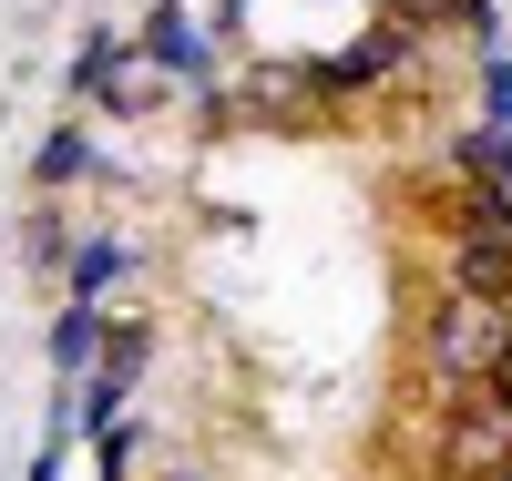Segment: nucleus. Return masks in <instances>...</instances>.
I'll return each mask as SVG.
<instances>
[{"mask_svg":"<svg viewBox=\"0 0 512 481\" xmlns=\"http://www.w3.org/2000/svg\"><path fill=\"white\" fill-rule=\"evenodd\" d=\"M82 164H93V154H82V134H52V144L31 154V174H41V195H52L62 174H82Z\"/></svg>","mask_w":512,"mask_h":481,"instance_id":"9d476101","label":"nucleus"},{"mask_svg":"<svg viewBox=\"0 0 512 481\" xmlns=\"http://www.w3.org/2000/svg\"><path fill=\"white\" fill-rule=\"evenodd\" d=\"M400 62H410V31L390 21L379 41H359V52H338V62H328L318 82H328V93H349V82H379V72H400Z\"/></svg>","mask_w":512,"mask_h":481,"instance_id":"39448f33","label":"nucleus"},{"mask_svg":"<svg viewBox=\"0 0 512 481\" xmlns=\"http://www.w3.org/2000/svg\"><path fill=\"white\" fill-rule=\"evenodd\" d=\"M62 287L82 297V308H93V297H113V287H123V246H113V236H93V246L72 256V277H62Z\"/></svg>","mask_w":512,"mask_h":481,"instance_id":"1a4fd4ad","label":"nucleus"},{"mask_svg":"<svg viewBox=\"0 0 512 481\" xmlns=\"http://www.w3.org/2000/svg\"><path fill=\"white\" fill-rule=\"evenodd\" d=\"M451 471H472V481H492L502 461H512V389H492V379H472V389H451Z\"/></svg>","mask_w":512,"mask_h":481,"instance_id":"f03ea898","label":"nucleus"},{"mask_svg":"<svg viewBox=\"0 0 512 481\" xmlns=\"http://www.w3.org/2000/svg\"><path fill=\"white\" fill-rule=\"evenodd\" d=\"M492 123H512V52H492Z\"/></svg>","mask_w":512,"mask_h":481,"instance_id":"ddd939ff","label":"nucleus"},{"mask_svg":"<svg viewBox=\"0 0 512 481\" xmlns=\"http://www.w3.org/2000/svg\"><path fill=\"white\" fill-rule=\"evenodd\" d=\"M144 41H154V62H164V72H205V31H195V11H185V0H164Z\"/></svg>","mask_w":512,"mask_h":481,"instance_id":"423d86ee","label":"nucleus"},{"mask_svg":"<svg viewBox=\"0 0 512 481\" xmlns=\"http://www.w3.org/2000/svg\"><path fill=\"white\" fill-rule=\"evenodd\" d=\"M144 369V328H103V379H134Z\"/></svg>","mask_w":512,"mask_h":481,"instance_id":"9b49d317","label":"nucleus"},{"mask_svg":"<svg viewBox=\"0 0 512 481\" xmlns=\"http://www.w3.org/2000/svg\"><path fill=\"white\" fill-rule=\"evenodd\" d=\"M379 11H390L400 31H420V21H441V11H461V0H379Z\"/></svg>","mask_w":512,"mask_h":481,"instance_id":"f8f14e48","label":"nucleus"},{"mask_svg":"<svg viewBox=\"0 0 512 481\" xmlns=\"http://www.w3.org/2000/svg\"><path fill=\"white\" fill-rule=\"evenodd\" d=\"M93 82H103V103H113V113H154V103H164V62H123V52H113Z\"/></svg>","mask_w":512,"mask_h":481,"instance_id":"6e6552de","label":"nucleus"},{"mask_svg":"<svg viewBox=\"0 0 512 481\" xmlns=\"http://www.w3.org/2000/svg\"><path fill=\"white\" fill-rule=\"evenodd\" d=\"M93 359H103V318H93V308L72 297V308L52 318V369H62V379H82Z\"/></svg>","mask_w":512,"mask_h":481,"instance_id":"0eeeda50","label":"nucleus"},{"mask_svg":"<svg viewBox=\"0 0 512 481\" xmlns=\"http://www.w3.org/2000/svg\"><path fill=\"white\" fill-rule=\"evenodd\" d=\"M451 287H472V297H512V215H492V205H472V215H461Z\"/></svg>","mask_w":512,"mask_h":481,"instance_id":"7ed1b4c3","label":"nucleus"},{"mask_svg":"<svg viewBox=\"0 0 512 481\" xmlns=\"http://www.w3.org/2000/svg\"><path fill=\"white\" fill-rule=\"evenodd\" d=\"M308 93H318L308 62H256V72L226 82V113H287V103H308Z\"/></svg>","mask_w":512,"mask_h":481,"instance_id":"20e7f679","label":"nucleus"},{"mask_svg":"<svg viewBox=\"0 0 512 481\" xmlns=\"http://www.w3.org/2000/svg\"><path fill=\"white\" fill-rule=\"evenodd\" d=\"M492 481H512V461H502V471H492Z\"/></svg>","mask_w":512,"mask_h":481,"instance_id":"4468645a","label":"nucleus"},{"mask_svg":"<svg viewBox=\"0 0 512 481\" xmlns=\"http://www.w3.org/2000/svg\"><path fill=\"white\" fill-rule=\"evenodd\" d=\"M502 348H512V297H472V287H451L441 308H431V328H420V359H431L441 389L492 379Z\"/></svg>","mask_w":512,"mask_h":481,"instance_id":"f257e3e1","label":"nucleus"}]
</instances>
